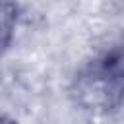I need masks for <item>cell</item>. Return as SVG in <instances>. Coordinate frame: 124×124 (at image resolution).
<instances>
[{
  "mask_svg": "<svg viewBox=\"0 0 124 124\" xmlns=\"http://www.w3.org/2000/svg\"><path fill=\"white\" fill-rule=\"evenodd\" d=\"M16 25V8L12 0H0V50L8 45Z\"/></svg>",
  "mask_w": 124,
  "mask_h": 124,
  "instance_id": "obj_1",
  "label": "cell"
}]
</instances>
